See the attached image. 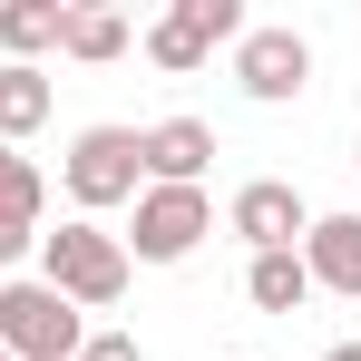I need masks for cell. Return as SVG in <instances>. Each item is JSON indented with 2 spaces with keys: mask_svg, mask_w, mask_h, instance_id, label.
<instances>
[{
  "mask_svg": "<svg viewBox=\"0 0 361 361\" xmlns=\"http://www.w3.org/2000/svg\"><path fill=\"white\" fill-rule=\"evenodd\" d=\"M127 274H137L127 244L108 235V225H88V215L59 225V235H39V283H49L59 302H78V312H108V302L127 293Z\"/></svg>",
  "mask_w": 361,
  "mask_h": 361,
  "instance_id": "cell-1",
  "label": "cell"
},
{
  "mask_svg": "<svg viewBox=\"0 0 361 361\" xmlns=\"http://www.w3.org/2000/svg\"><path fill=\"white\" fill-rule=\"evenodd\" d=\"M78 342H88L78 302H59L39 274H10L0 283V352L10 361H78Z\"/></svg>",
  "mask_w": 361,
  "mask_h": 361,
  "instance_id": "cell-2",
  "label": "cell"
},
{
  "mask_svg": "<svg viewBox=\"0 0 361 361\" xmlns=\"http://www.w3.org/2000/svg\"><path fill=\"white\" fill-rule=\"evenodd\" d=\"M205 235H215L205 185H137V235H118V244H127V264H185Z\"/></svg>",
  "mask_w": 361,
  "mask_h": 361,
  "instance_id": "cell-3",
  "label": "cell"
},
{
  "mask_svg": "<svg viewBox=\"0 0 361 361\" xmlns=\"http://www.w3.org/2000/svg\"><path fill=\"white\" fill-rule=\"evenodd\" d=\"M147 185V166H137V127H78L68 137V195L98 215V205H127Z\"/></svg>",
  "mask_w": 361,
  "mask_h": 361,
  "instance_id": "cell-4",
  "label": "cell"
},
{
  "mask_svg": "<svg viewBox=\"0 0 361 361\" xmlns=\"http://www.w3.org/2000/svg\"><path fill=\"white\" fill-rule=\"evenodd\" d=\"M235 39H244V10H235V0H176V10L147 30V59L185 78V68H205L215 49H235Z\"/></svg>",
  "mask_w": 361,
  "mask_h": 361,
  "instance_id": "cell-5",
  "label": "cell"
},
{
  "mask_svg": "<svg viewBox=\"0 0 361 361\" xmlns=\"http://www.w3.org/2000/svg\"><path fill=\"white\" fill-rule=\"evenodd\" d=\"M235 78H244V98L283 108V98L312 88V49H302L293 30H244V39H235Z\"/></svg>",
  "mask_w": 361,
  "mask_h": 361,
  "instance_id": "cell-6",
  "label": "cell"
},
{
  "mask_svg": "<svg viewBox=\"0 0 361 361\" xmlns=\"http://www.w3.org/2000/svg\"><path fill=\"white\" fill-rule=\"evenodd\" d=\"M225 225H235L254 254H302V235H312V215H302V195L283 176H254L235 205H225Z\"/></svg>",
  "mask_w": 361,
  "mask_h": 361,
  "instance_id": "cell-7",
  "label": "cell"
},
{
  "mask_svg": "<svg viewBox=\"0 0 361 361\" xmlns=\"http://www.w3.org/2000/svg\"><path fill=\"white\" fill-rule=\"evenodd\" d=\"M205 157H215V127H205V118H157V127H137V166H147V185H195Z\"/></svg>",
  "mask_w": 361,
  "mask_h": 361,
  "instance_id": "cell-8",
  "label": "cell"
},
{
  "mask_svg": "<svg viewBox=\"0 0 361 361\" xmlns=\"http://www.w3.org/2000/svg\"><path fill=\"white\" fill-rule=\"evenodd\" d=\"M302 274H312V293H361V215H312Z\"/></svg>",
  "mask_w": 361,
  "mask_h": 361,
  "instance_id": "cell-9",
  "label": "cell"
},
{
  "mask_svg": "<svg viewBox=\"0 0 361 361\" xmlns=\"http://www.w3.org/2000/svg\"><path fill=\"white\" fill-rule=\"evenodd\" d=\"M127 10H108V0H68L59 10V59H78V68H108V59H127Z\"/></svg>",
  "mask_w": 361,
  "mask_h": 361,
  "instance_id": "cell-10",
  "label": "cell"
},
{
  "mask_svg": "<svg viewBox=\"0 0 361 361\" xmlns=\"http://www.w3.org/2000/svg\"><path fill=\"white\" fill-rule=\"evenodd\" d=\"M244 293H254V312H302L312 274H302V254H254L244 264Z\"/></svg>",
  "mask_w": 361,
  "mask_h": 361,
  "instance_id": "cell-11",
  "label": "cell"
},
{
  "mask_svg": "<svg viewBox=\"0 0 361 361\" xmlns=\"http://www.w3.org/2000/svg\"><path fill=\"white\" fill-rule=\"evenodd\" d=\"M59 10L68 0H0V49L30 68L39 49H59Z\"/></svg>",
  "mask_w": 361,
  "mask_h": 361,
  "instance_id": "cell-12",
  "label": "cell"
},
{
  "mask_svg": "<svg viewBox=\"0 0 361 361\" xmlns=\"http://www.w3.org/2000/svg\"><path fill=\"white\" fill-rule=\"evenodd\" d=\"M39 118H49V78H39V68H20V59H0V147H10V137H30Z\"/></svg>",
  "mask_w": 361,
  "mask_h": 361,
  "instance_id": "cell-13",
  "label": "cell"
},
{
  "mask_svg": "<svg viewBox=\"0 0 361 361\" xmlns=\"http://www.w3.org/2000/svg\"><path fill=\"white\" fill-rule=\"evenodd\" d=\"M39 205H49L39 166H30L20 147H0V225H30V235H39Z\"/></svg>",
  "mask_w": 361,
  "mask_h": 361,
  "instance_id": "cell-14",
  "label": "cell"
},
{
  "mask_svg": "<svg viewBox=\"0 0 361 361\" xmlns=\"http://www.w3.org/2000/svg\"><path fill=\"white\" fill-rule=\"evenodd\" d=\"M78 361H147V352H137L127 332H88V342H78Z\"/></svg>",
  "mask_w": 361,
  "mask_h": 361,
  "instance_id": "cell-15",
  "label": "cell"
},
{
  "mask_svg": "<svg viewBox=\"0 0 361 361\" xmlns=\"http://www.w3.org/2000/svg\"><path fill=\"white\" fill-rule=\"evenodd\" d=\"M20 254H39V235H30V225H0V274H10Z\"/></svg>",
  "mask_w": 361,
  "mask_h": 361,
  "instance_id": "cell-16",
  "label": "cell"
},
{
  "mask_svg": "<svg viewBox=\"0 0 361 361\" xmlns=\"http://www.w3.org/2000/svg\"><path fill=\"white\" fill-rule=\"evenodd\" d=\"M322 361H361V342H332V352H322Z\"/></svg>",
  "mask_w": 361,
  "mask_h": 361,
  "instance_id": "cell-17",
  "label": "cell"
},
{
  "mask_svg": "<svg viewBox=\"0 0 361 361\" xmlns=\"http://www.w3.org/2000/svg\"><path fill=\"white\" fill-rule=\"evenodd\" d=\"M0 361H10V352H0Z\"/></svg>",
  "mask_w": 361,
  "mask_h": 361,
  "instance_id": "cell-18",
  "label": "cell"
}]
</instances>
